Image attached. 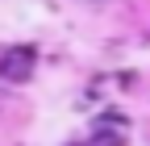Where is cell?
I'll list each match as a JSON object with an SVG mask.
<instances>
[{
  "instance_id": "6da1fadb",
  "label": "cell",
  "mask_w": 150,
  "mask_h": 146,
  "mask_svg": "<svg viewBox=\"0 0 150 146\" xmlns=\"http://www.w3.org/2000/svg\"><path fill=\"white\" fill-rule=\"evenodd\" d=\"M29 71H33V46H21V50H8L4 54V63H0V75H4V79H25L29 75Z\"/></svg>"
},
{
  "instance_id": "7a4b0ae2",
  "label": "cell",
  "mask_w": 150,
  "mask_h": 146,
  "mask_svg": "<svg viewBox=\"0 0 150 146\" xmlns=\"http://www.w3.org/2000/svg\"><path fill=\"white\" fill-rule=\"evenodd\" d=\"M83 146H121V130H117V125H108V121H100L96 134H92Z\"/></svg>"
}]
</instances>
